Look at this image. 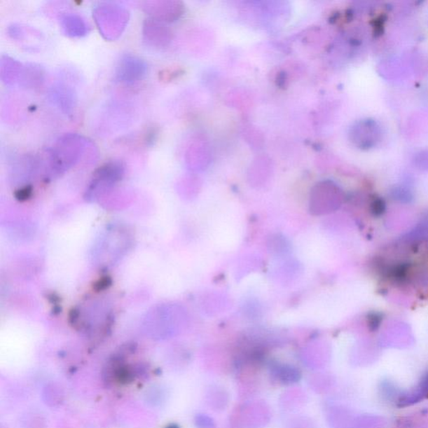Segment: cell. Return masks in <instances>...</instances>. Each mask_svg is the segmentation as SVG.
Wrapping results in <instances>:
<instances>
[{
	"label": "cell",
	"mask_w": 428,
	"mask_h": 428,
	"mask_svg": "<svg viewBox=\"0 0 428 428\" xmlns=\"http://www.w3.org/2000/svg\"><path fill=\"white\" fill-rule=\"evenodd\" d=\"M123 174L124 165L122 162L114 161L105 164L95 174L88 190L89 195L100 187V185L102 190L111 187L122 179Z\"/></svg>",
	"instance_id": "cell-2"
},
{
	"label": "cell",
	"mask_w": 428,
	"mask_h": 428,
	"mask_svg": "<svg viewBox=\"0 0 428 428\" xmlns=\"http://www.w3.org/2000/svg\"><path fill=\"white\" fill-rule=\"evenodd\" d=\"M167 428H179V427H177V426H175V425H172V426H170V427H167Z\"/></svg>",
	"instance_id": "cell-3"
},
{
	"label": "cell",
	"mask_w": 428,
	"mask_h": 428,
	"mask_svg": "<svg viewBox=\"0 0 428 428\" xmlns=\"http://www.w3.org/2000/svg\"><path fill=\"white\" fill-rule=\"evenodd\" d=\"M146 68L148 67L144 60L137 56L123 55L116 66L115 79L123 84L135 83L145 76Z\"/></svg>",
	"instance_id": "cell-1"
}]
</instances>
